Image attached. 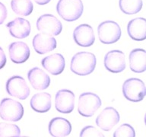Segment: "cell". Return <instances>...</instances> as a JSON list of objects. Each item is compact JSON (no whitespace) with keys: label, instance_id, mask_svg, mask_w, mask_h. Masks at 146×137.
Returning a JSON list of instances; mask_svg holds the SVG:
<instances>
[{"label":"cell","instance_id":"603a6c76","mask_svg":"<svg viewBox=\"0 0 146 137\" xmlns=\"http://www.w3.org/2000/svg\"><path fill=\"white\" fill-rule=\"evenodd\" d=\"M119 5L123 13L134 15L141 11L143 3L142 0H119Z\"/></svg>","mask_w":146,"mask_h":137},{"label":"cell","instance_id":"4fadbf2b","mask_svg":"<svg viewBox=\"0 0 146 137\" xmlns=\"http://www.w3.org/2000/svg\"><path fill=\"white\" fill-rule=\"evenodd\" d=\"M33 47L37 53L46 54L56 47V41L51 35L43 33L38 34L33 39Z\"/></svg>","mask_w":146,"mask_h":137},{"label":"cell","instance_id":"7402d4cb","mask_svg":"<svg viewBox=\"0 0 146 137\" xmlns=\"http://www.w3.org/2000/svg\"><path fill=\"white\" fill-rule=\"evenodd\" d=\"M11 7L15 13L21 16L30 15L34 9L31 0H11Z\"/></svg>","mask_w":146,"mask_h":137},{"label":"cell","instance_id":"4316f807","mask_svg":"<svg viewBox=\"0 0 146 137\" xmlns=\"http://www.w3.org/2000/svg\"><path fill=\"white\" fill-rule=\"evenodd\" d=\"M7 18V9L2 2H0V25L3 24Z\"/></svg>","mask_w":146,"mask_h":137},{"label":"cell","instance_id":"f1b7e54d","mask_svg":"<svg viewBox=\"0 0 146 137\" xmlns=\"http://www.w3.org/2000/svg\"><path fill=\"white\" fill-rule=\"evenodd\" d=\"M51 0H34V2H36V4L40 5H46L49 3Z\"/></svg>","mask_w":146,"mask_h":137},{"label":"cell","instance_id":"e0dca14e","mask_svg":"<svg viewBox=\"0 0 146 137\" xmlns=\"http://www.w3.org/2000/svg\"><path fill=\"white\" fill-rule=\"evenodd\" d=\"M11 36L18 39H23L29 36L31 31V24L25 18H17L7 25Z\"/></svg>","mask_w":146,"mask_h":137},{"label":"cell","instance_id":"d4e9b609","mask_svg":"<svg viewBox=\"0 0 146 137\" xmlns=\"http://www.w3.org/2000/svg\"><path fill=\"white\" fill-rule=\"evenodd\" d=\"M135 132L134 128L127 123L121 125L113 133L114 137H135Z\"/></svg>","mask_w":146,"mask_h":137},{"label":"cell","instance_id":"2e32d148","mask_svg":"<svg viewBox=\"0 0 146 137\" xmlns=\"http://www.w3.org/2000/svg\"><path fill=\"white\" fill-rule=\"evenodd\" d=\"M41 63L46 70L53 75L61 74L66 66L65 59L60 53H55L43 58Z\"/></svg>","mask_w":146,"mask_h":137},{"label":"cell","instance_id":"cb8c5ba5","mask_svg":"<svg viewBox=\"0 0 146 137\" xmlns=\"http://www.w3.org/2000/svg\"><path fill=\"white\" fill-rule=\"evenodd\" d=\"M20 128L15 124L0 123V137L20 136Z\"/></svg>","mask_w":146,"mask_h":137},{"label":"cell","instance_id":"30bf717a","mask_svg":"<svg viewBox=\"0 0 146 137\" xmlns=\"http://www.w3.org/2000/svg\"><path fill=\"white\" fill-rule=\"evenodd\" d=\"M55 107L60 113H71L75 107V94L67 89L58 91L55 97Z\"/></svg>","mask_w":146,"mask_h":137},{"label":"cell","instance_id":"d6986e66","mask_svg":"<svg viewBox=\"0 0 146 137\" xmlns=\"http://www.w3.org/2000/svg\"><path fill=\"white\" fill-rule=\"evenodd\" d=\"M129 36L134 41H141L146 38V20L144 18H137L129 22L127 26Z\"/></svg>","mask_w":146,"mask_h":137},{"label":"cell","instance_id":"5bb4252c","mask_svg":"<svg viewBox=\"0 0 146 137\" xmlns=\"http://www.w3.org/2000/svg\"><path fill=\"white\" fill-rule=\"evenodd\" d=\"M9 57L13 63L17 64L24 63L29 59L31 51L27 43L22 41L14 42L9 45Z\"/></svg>","mask_w":146,"mask_h":137},{"label":"cell","instance_id":"3957f363","mask_svg":"<svg viewBox=\"0 0 146 137\" xmlns=\"http://www.w3.org/2000/svg\"><path fill=\"white\" fill-rule=\"evenodd\" d=\"M24 107L20 102L11 98H4L0 103V116L2 120L17 122L22 118Z\"/></svg>","mask_w":146,"mask_h":137},{"label":"cell","instance_id":"9a60e30c","mask_svg":"<svg viewBox=\"0 0 146 137\" xmlns=\"http://www.w3.org/2000/svg\"><path fill=\"white\" fill-rule=\"evenodd\" d=\"M27 78L35 90L42 91L50 86V78L49 75L38 67H34L29 70Z\"/></svg>","mask_w":146,"mask_h":137},{"label":"cell","instance_id":"83f0119b","mask_svg":"<svg viewBox=\"0 0 146 137\" xmlns=\"http://www.w3.org/2000/svg\"><path fill=\"white\" fill-rule=\"evenodd\" d=\"M6 56L5 54L4 51L0 47V69L2 68L6 64Z\"/></svg>","mask_w":146,"mask_h":137},{"label":"cell","instance_id":"ffe728a7","mask_svg":"<svg viewBox=\"0 0 146 137\" xmlns=\"http://www.w3.org/2000/svg\"><path fill=\"white\" fill-rule=\"evenodd\" d=\"M129 67L134 72H144L146 69V52L143 49H135L129 54Z\"/></svg>","mask_w":146,"mask_h":137},{"label":"cell","instance_id":"8fae6325","mask_svg":"<svg viewBox=\"0 0 146 137\" xmlns=\"http://www.w3.org/2000/svg\"><path fill=\"white\" fill-rule=\"evenodd\" d=\"M104 66L111 72H122L125 68V54L120 50L110 51L104 57Z\"/></svg>","mask_w":146,"mask_h":137},{"label":"cell","instance_id":"ba28073f","mask_svg":"<svg viewBox=\"0 0 146 137\" xmlns=\"http://www.w3.org/2000/svg\"><path fill=\"white\" fill-rule=\"evenodd\" d=\"M6 91L10 96L25 100L30 94V88L24 78L15 75L6 82Z\"/></svg>","mask_w":146,"mask_h":137},{"label":"cell","instance_id":"8992f818","mask_svg":"<svg viewBox=\"0 0 146 137\" xmlns=\"http://www.w3.org/2000/svg\"><path fill=\"white\" fill-rule=\"evenodd\" d=\"M101 106V100L97 94L91 92L82 94L78 99V111L85 117L92 116Z\"/></svg>","mask_w":146,"mask_h":137},{"label":"cell","instance_id":"6da1fadb","mask_svg":"<svg viewBox=\"0 0 146 137\" xmlns=\"http://www.w3.org/2000/svg\"><path fill=\"white\" fill-rule=\"evenodd\" d=\"M97 63L95 55L89 52H79L71 60V70L76 75H88L93 72Z\"/></svg>","mask_w":146,"mask_h":137},{"label":"cell","instance_id":"52a82bcc","mask_svg":"<svg viewBox=\"0 0 146 137\" xmlns=\"http://www.w3.org/2000/svg\"><path fill=\"white\" fill-rule=\"evenodd\" d=\"M36 28L41 33L57 36L61 33L62 25L56 17L50 14H46L37 19Z\"/></svg>","mask_w":146,"mask_h":137},{"label":"cell","instance_id":"9c48e42d","mask_svg":"<svg viewBox=\"0 0 146 137\" xmlns=\"http://www.w3.org/2000/svg\"><path fill=\"white\" fill-rule=\"evenodd\" d=\"M120 119L118 111L112 107H106L96 118V124L104 131H110L119 123Z\"/></svg>","mask_w":146,"mask_h":137},{"label":"cell","instance_id":"44dd1931","mask_svg":"<svg viewBox=\"0 0 146 137\" xmlns=\"http://www.w3.org/2000/svg\"><path fill=\"white\" fill-rule=\"evenodd\" d=\"M31 107L38 113H46L51 108V95L46 92L34 94L30 101Z\"/></svg>","mask_w":146,"mask_h":137},{"label":"cell","instance_id":"ac0fdd59","mask_svg":"<svg viewBox=\"0 0 146 137\" xmlns=\"http://www.w3.org/2000/svg\"><path fill=\"white\" fill-rule=\"evenodd\" d=\"M49 132L54 137H64L70 134L72 125L69 121L62 117H55L49 123Z\"/></svg>","mask_w":146,"mask_h":137},{"label":"cell","instance_id":"277c9868","mask_svg":"<svg viewBox=\"0 0 146 137\" xmlns=\"http://www.w3.org/2000/svg\"><path fill=\"white\" fill-rule=\"evenodd\" d=\"M123 93L125 98L132 102H139L146 94L145 85L141 79L136 78H129L123 83Z\"/></svg>","mask_w":146,"mask_h":137},{"label":"cell","instance_id":"7c38bea8","mask_svg":"<svg viewBox=\"0 0 146 137\" xmlns=\"http://www.w3.org/2000/svg\"><path fill=\"white\" fill-rule=\"evenodd\" d=\"M73 38L78 45L88 47L93 45L95 41V36L94 30L91 26L88 25H78L74 31Z\"/></svg>","mask_w":146,"mask_h":137},{"label":"cell","instance_id":"7a4b0ae2","mask_svg":"<svg viewBox=\"0 0 146 137\" xmlns=\"http://www.w3.org/2000/svg\"><path fill=\"white\" fill-rule=\"evenodd\" d=\"M59 15L66 21H75L82 16L84 6L82 0H59L56 5Z\"/></svg>","mask_w":146,"mask_h":137},{"label":"cell","instance_id":"5b68a950","mask_svg":"<svg viewBox=\"0 0 146 137\" xmlns=\"http://www.w3.org/2000/svg\"><path fill=\"white\" fill-rule=\"evenodd\" d=\"M98 37L101 43L112 44L117 42L121 37V28L119 25L113 21H104L98 27Z\"/></svg>","mask_w":146,"mask_h":137},{"label":"cell","instance_id":"484cf974","mask_svg":"<svg viewBox=\"0 0 146 137\" xmlns=\"http://www.w3.org/2000/svg\"><path fill=\"white\" fill-rule=\"evenodd\" d=\"M81 137H104V134L96 129L94 126H88L83 128L80 133Z\"/></svg>","mask_w":146,"mask_h":137}]
</instances>
